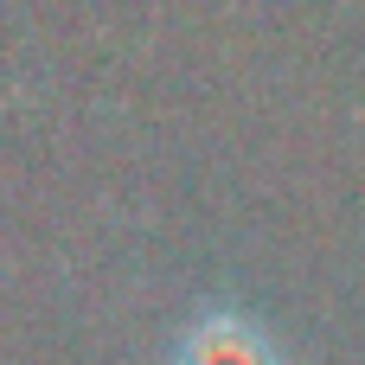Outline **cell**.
<instances>
[{
    "instance_id": "6da1fadb",
    "label": "cell",
    "mask_w": 365,
    "mask_h": 365,
    "mask_svg": "<svg viewBox=\"0 0 365 365\" xmlns=\"http://www.w3.org/2000/svg\"><path fill=\"white\" fill-rule=\"evenodd\" d=\"M160 365H289V353L244 308H199L173 334V346H167Z\"/></svg>"
}]
</instances>
